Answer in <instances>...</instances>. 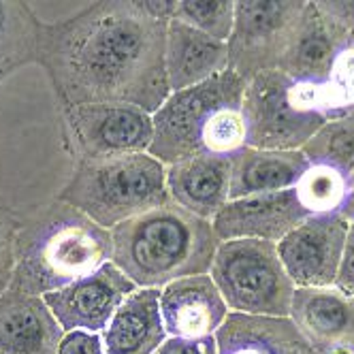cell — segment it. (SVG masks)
<instances>
[{"label": "cell", "instance_id": "obj_1", "mask_svg": "<svg viewBox=\"0 0 354 354\" xmlns=\"http://www.w3.org/2000/svg\"><path fill=\"white\" fill-rule=\"evenodd\" d=\"M167 19L145 3H94L75 17L43 24L39 56L64 107L135 105L154 115L169 98Z\"/></svg>", "mask_w": 354, "mask_h": 354}, {"label": "cell", "instance_id": "obj_2", "mask_svg": "<svg viewBox=\"0 0 354 354\" xmlns=\"http://www.w3.org/2000/svg\"><path fill=\"white\" fill-rule=\"evenodd\" d=\"M111 231L62 198L19 216L15 271L9 290L43 297L111 261Z\"/></svg>", "mask_w": 354, "mask_h": 354}, {"label": "cell", "instance_id": "obj_3", "mask_svg": "<svg viewBox=\"0 0 354 354\" xmlns=\"http://www.w3.org/2000/svg\"><path fill=\"white\" fill-rule=\"evenodd\" d=\"M218 237L212 222L173 201L111 229V263L137 288H165L212 269Z\"/></svg>", "mask_w": 354, "mask_h": 354}, {"label": "cell", "instance_id": "obj_4", "mask_svg": "<svg viewBox=\"0 0 354 354\" xmlns=\"http://www.w3.org/2000/svg\"><path fill=\"white\" fill-rule=\"evenodd\" d=\"M241 98L243 80L235 71L171 92L151 115L154 139L147 154L165 167L196 156H229L245 141Z\"/></svg>", "mask_w": 354, "mask_h": 354}, {"label": "cell", "instance_id": "obj_5", "mask_svg": "<svg viewBox=\"0 0 354 354\" xmlns=\"http://www.w3.org/2000/svg\"><path fill=\"white\" fill-rule=\"evenodd\" d=\"M58 198L111 231L126 220L169 203L167 167L147 151L84 160L77 162Z\"/></svg>", "mask_w": 354, "mask_h": 354}, {"label": "cell", "instance_id": "obj_6", "mask_svg": "<svg viewBox=\"0 0 354 354\" xmlns=\"http://www.w3.org/2000/svg\"><path fill=\"white\" fill-rule=\"evenodd\" d=\"M212 280L226 308L241 314H286L288 273L267 243L231 239L218 245Z\"/></svg>", "mask_w": 354, "mask_h": 354}, {"label": "cell", "instance_id": "obj_7", "mask_svg": "<svg viewBox=\"0 0 354 354\" xmlns=\"http://www.w3.org/2000/svg\"><path fill=\"white\" fill-rule=\"evenodd\" d=\"M62 113L77 162L143 154L154 139L151 113L135 105H77Z\"/></svg>", "mask_w": 354, "mask_h": 354}, {"label": "cell", "instance_id": "obj_8", "mask_svg": "<svg viewBox=\"0 0 354 354\" xmlns=\"http://www.w3.org/2000/svg\"><path fill=\"white\" fill-rule=\"evenodd\" d=\"M137 286L111 261L60 290L43 295L64 333H103L118 308Z\"/></svg>", "mask_w": 354, "mask_h": 354}, {"label": "cell", "instance_id": "obj_9", "mask_svg": "<svg viewBox=\"0 0 354 354\" xmlns=\"http://www.w3.org/2000/svg\"><path fill=\"white\" fill-rule=\"evenodd\" d=\"M226 303L209 275L180 277L160 288V314L169 337H214L226 320Z\"/></svg>", "mask_w": 354, "mask_h": 354}, {"label": "cell", "instance_id": "obj_10", "mask_svg": "<svg viewBox=\"0 0 354 354\" xmlns=\"http://www.w3.org/2000/svg\"><path fill=\"white\" fill-rule=\"evenodd\" d=\"M286 86L275 75L259 77L245 96V135L261 145H288L310 135L316 115L297 111L290 105Z\"/></svg>", "mask_w": 354, "mask_h": 354}, {"label": "cell", "instance_id": "obj_11", "mask_svg": "<svg viewBox=\"0 0 354 354\" xmlns=\"http://www.w3.org/2000/svg\"><path fill=\"white\" fill-rule=\"evenodd\" d=\"M344 226L337 220H314L297 226L280 243L284 271L299 286H318L335 277Z\"/></svg>", "mask_w": 354, "mask_h": 354}, {"label": "cell", "instance_id": "obj_12", "mask_svg": "<svg viewBox=\"0 0 354 354\" xmlns=\"http://www.w3.org/2000/svg\"><path fill=\"white\" fill-rule=\"evenodd\" d=\"M62 337L64 328L43 297L0 295V354H56Z\"/></svg>", "mask_w": 354, "mask_h": 354}, {"label": "cell", "instance_id": "obj_13", "mask_svg": "<svg viewBox=\"0 0 354 354\" xmlns=\"http://www.w3.org/2000/svg\"><path fill=\"white\" fill-rule=\"evenodd\" d=\"M303 216L297 196L288 190L252 194L226 203L212 226L218 239L239 237H280Z\"/></svg>", "mask_w": 354, "mask_h": 354}, {"label": "cell", "instance_id": "obj_14", "mask_svg": "<svg viewBox=\"0 0 354 354\" xmlns=\"http://www.w3.org/2000/svg\"><path fill=\"white\" fill-rule=\"evenodd\" d=\"M226 64H229V47L224 41L212 39L177 19H169L165 68L171 92H182L203 84L224 73Z\"/></svg>", "mask_w": 354, "mask_h": 354}, {"label": "cell", "instance_id": "obj_15", "mask_svg": "<svg viewBox=\"0 0 354 354\" xmlns=\"http://www.w3.org/2000/svg\"><path fill=\"white\" fill-rule=\"evenodd\" d=\"M231 188V160L226 156H196L167 167V190L173 203L203 218H216Z\"/></svg>", "mask_w": 354, "mask_h": 354}, {"label": "cell", "instance_id": "obj_16", "mask_svg": "<svg viewBox=\"0 0 354 354\" xmlns=\"http://www.w3.org/2000/svg\"><path fill=\"white\" fill-rule=\"evenodd\" d=\"M105 354H154L167 339L160 314V288H137L124 299L105 331Z\"/></svg>", "mask_w": 354, "mask_h": 354}, {"label": "cell", "instance_id": "obj_17", "mask_svg": "<svg viewBox=\"0 0 354 354\" xmlns=\"http://www.w3.org/2000/svg\"><path fill=\"white\" fill-rule=\"evenodd\" d=\"M218 354H312L286 322L229 314L216 331Z\"/></svg>", "mask_w": 354, "mask_h": 354}, {"label": "cell", "instance_id": "obj_18", "mask_svg": "<svg viewBox=\"0 0 354 354\" xmlns=\"http://www.w3.org/2000/svg\"><path fill=\"white\" fill-rule=\"evenodd\" d=\"M295 318L312 342L354 344V301L339 292L316 288L297 292Z\"/></svg>", "mask_w": 354, "mask_h": 354}, {"label": "cell", "instance_id": "obj_19", "mask_svg": "<svg viewBox=\"0 0 354 354\" xmlns=\"http://www.w3.org/2000/svg\"><path fill=\"white\" fill-rule=\"evenodd\" d=\"M301 173L299 156L286 154H241L231 165L229 196H252L286 190Z\"/></svg>", "mask_w": 354, "mask_h": 354}, {"label": "cell", "instance_id": "obj_20", "mask_svg": "<svg viewBox=\"0 0 354 354\" xmlns=\"http://www.w3.org/2000/svg\"><path fill=\"white\" fill-rule=\"evenodd\" d=\"M43 24L26 3L0 0V80L39 56Z\"/></svg>", "mask_w": 354, "mask_h": 354}, {"label": "cell", "instance_id": "obj_21", "mask_svg": "<svg viewBox=\"0 0 354 354\" xmlns=\"http://www.w3.org/2000/svg\"><path fill=\"white\" fill-rule=\"evenodd\" d=\"M290 3H237L235 5V32L229 47V64L231 60L239 64L250 49L265 45L271 37L280 32L290 15Z\"/></svg>", "mask_w": 354, "mask_h": 354}, {"label": "cell", "instance_id": "obj_22", "mask_svg": "<svg viewBox=\"0 0 354 354\" xmlns=\"http://www.w3.org/2000/svg\"><path fill=\"white\" fill-rule=\"evenodd\" d=\"M171 19L182 21L212 39L224 41L231 37L235 24V3H226V0H182V3H173Z\"/></svg>", "mask_w": 354, "mask_h": 354}, {"label": "cell", "instance_id": "obj_23", "mask_svg": "<svg viewBox=\"0 0 354 354\" xmlns=\"http://www.w3.org/2000/svg\"><path fill=\"white\" fill-rule=\"evenodd\" d=\"M342 196V180L331 169H316L301 184V201L310 209H331Z\"/></svg>", "mask_w": 354, "mask_h": 354}, {"label": "cell", "instance_id": "obj_24", "mask_svg": "<svg viewBox=\"0 0 354 354\" xmlns=\"http://www.w3.org/2000/svg\"><path fill=\"white\" fill-rule=\"evenodd\" d=\"M19 231V216L0 198V295L11 286L15 271V237Z\"/></svg>", "mask_w": 354, "mask_h": 354}, {"label": "cell", "instance_id": "obj_25", "mask_svg": "<svg viewBox=\"0 0 354 354\" xmlns=\"http://www.w3.org/2000/svg\"><path fill=\"white\" fill-rule=\"evenodd\" d=\"M295 60L301 68L318 73L331 60V39L322 30H312L297 43Z\"/></svg>", "mask_w": 354, "mask_h": 354}, {"label": "cell", "instance_id": "obj_26", "mask_svg": "<svg viewBox=\"0 0 354 354\" xmlns=\"http://www.w3.org/2000/svg\"><path fill=\"white\" fill-rule=\"evenodd\" d=\"M322 149L326 158L337 165L354 167V122L339 124L322 137Z\"/></svg>", "mask_w": 354, "mask_h": 354}, {"label": "cell", "instance_id": "obj_27", "mask_svg": "<svg viewBox=\"0 0 354 354\" xmlns=\"http://www.w3.org/2000/svg\"><path fill=\"white\" fill-rule=\"evenodd\" d=\"M56 354H105V348L100 333L73 331L64 333Z\"/></svg>", "mask_w": 354, "mask_h": 354}, {"label": "cell", "instance_id": "obj_28", "mask_svg": "<svg viewBox=\"0 0 354 354\" xmlns=\"http://www.w3.org/2000/svg\"><path fill=\"white\" fill-rule=\"evenodd\" d=\"M154 354H218L216 352V339H177L169 337Z\"/></svg>", "mask_w": 354, "mask_h": 354}, {"label": "cell", "instance_id": "obj_29", "mask_svg": "<svg viewBox=\"0 0 354 354\" xmlns=\"http://www.w3.org/2000/svg\"><path fill=\"white\" fill-rule=\"evenodd\" d=\"M337 284L344 292L354 295V229L348 235L346 252H344L339 273H337Z\"/></svg>", "mask_w": 354, "mask_h": 354}, {"label": "cell", "instance_id": "obj_30", "mask_svg": "<svg viewBox=\"0 0 354 354\" xmlns=\"http://www.w3.org/2000/svg\"><path fill=\"white\" fill-rule=\"evenodd\" d=\"M350 209L354 212V196H352V201H350Z\"/></svg>", "mask_w": 354, "mask_h": 354}]
</instances>
